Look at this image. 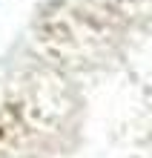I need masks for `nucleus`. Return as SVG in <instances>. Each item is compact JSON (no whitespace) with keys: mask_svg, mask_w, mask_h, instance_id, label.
Masks as SVG:
<instances>
[]
</instances>
